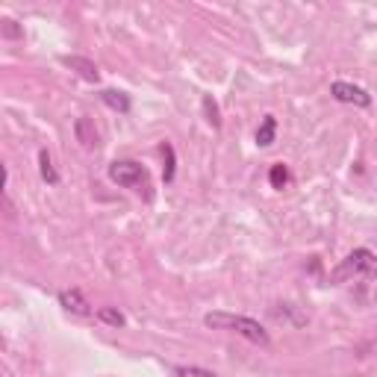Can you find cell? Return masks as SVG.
<instances>
[{"label":"cell","instance_id":"obj_12","mask_svg":"<svg viewBox=\"0 0 377 377\" xmlns=\"http://www.w3.org/2000/svg\"><path fill=\"white\" fill-rule=\"evenodd\" d=\"M200 106H204V115H207V121L209 124L219 130L221 127V112H219V103L212 101V94H204V101H200Z\"/></svg>","mask_w":377,"mask_h":377},{"label":"cell","instance_id":"obj_1","mask_svg":"<svg viewBox=\"0 0 377 377\" xmlns=\"http://www.w3.org/2000/svg\"><path fill=\"white\" fill-rule=\"evenodd\" d=\"M204 325L212 327V330H233L239 333L242 339H248L253 345H268V333L260 321H253L248 316H233V313H207L204 316Z\"/></svg>","mask_w":377,"mask_h":377},{"label":"cell","instance_id":"obj_18","mask_svg":"<svg viewBox=\"0 0 377 377\" xmlns=\"http://www.w3.org/2000/svg\"><path fill=\"white\" fill-rule=\"evenodd\" d=\"M0 348H3V336H0Z\"/></svg>","mask_w":377,"mask_h":377},{"label":"cell","instance_id":"obj_10","mask_svg":"<svg viewBox=\"0 0 377 377\" xmlns=\"http://www.w3.org/2000/svg\"><path fill=\"white\" fill-rule=\"evenodd\" d=\"M38 171H42V180L50 183V186H57L59 183V171L53 168V159L47 151H38Z\"/></svg>","mask_w":377,"mask_h":377},{"label":"cell","instance_id":"obj_2","mask_svg":"<svg viewBox=\"0 0 377 377\" xmlns=\"http://www.w3.org/2000/svg\"><path fill=\"white\" fill-rule=\"evenodd\" d=\"M110 180L118 183L121 188H130V192H139L145 198H151V177H147L145 165H139L136 159H118L110 165Z\"/></svg>","mask_w":377,"mask_h":377},{"label":"cell","instance_id":"obj_8","mask_svg":"<svg viewBox=\"0 0 377 377\" xmlns=\"http://www.w3.org/2000/svg\"><path fill=\"white\" fill-rule=\"evenodd\" d=\"M101 101L110 106V110H115V112H130V94H124V91H115V89H103L101 91Z\"/></svg>","mask_w":377,"mask_h":377},{"label":"cell","instance_id":"obj_15","mask_svg":"<svg viewBox=\"0 0 377 377\" xmlns=\"http://www.w3.org/2000/svg\"><path fill=\"white\" fill-rule=\"evenodd\" d=\"M174 374H177V377H215L212 371L198 369V366H177V369H174Z\"/></svg>","mask_w":377,"mask_h":377},{"label":"cell","instance_id":"obj_17","mask_svg":"<svg viewBox=\"0 0 377 377\" xmlns=\"http://www.w3.org/2000/svg\"><path fill=\"white\" fill-rule=\"evenodd\" d=\"M3 188H6V165L0 163V198H3Z\"/></svg>","mask_w":377,"mask_h":377},{"label":"cell","instance_id":"obj_11","mask_svg":"<svg viewBox=\"0 0 377 377\" xmlns=\"http://www.w3.org/2000/svg\"><path fill=\"white\" fill-rule=\"evenodd\" d=\"M98 318L103 321V325H112V327H124V325H127L124 313H121V309H115V306H101V309H98Z\"/></svg>","mask_w":377,"mask_h":377},{"label":"cell","instance_id":"obj_14","mask_svg":"<svg viewBox=\"0 0 377 377\" xmlns=\"http://www.w3.org/2000/svg\"><path fill=\"white\" fill-rule=\"evenodd\" d=\"M24 36V27L18 21H0V38H21Z\"/></svg>","mask_w":377,"mask_h":377},{"label":"cell","instance_id":"obj_9","mask_svg":"<svg viewBox=\"0 0 377 377\" xmlns=\"http://www.w3.org/2000/svg\"><path fill=\"white\" fill-rule=\"evenodd\" d=\"M274 133H277V118L274 115H265L260 130H257V145L260 147H268V145L274 142Z\"/></svg>","mask_w":377,"mask_h":377},{"label":"cell","instance_id":"obj_5","mask_svg":"<svg viewBox=\"0 0 377 377\" xmlns=\"http://www.w3.org/2000/svg\"><path fill=\"white\" fill-rule=\"evenodd\" d=\"M62 65H65V68H71V71H77L80 77L86 80V83H98V80H101L98 65H94L91 59H86V57H62Z\"/></svg>","mask_w":377,"mask_h":377},{"label":"cell","instance_id":"obj_16","mask_svg":"<svg viewBox=\"0 0 377 377\" xmlns=\"http://www.w3.org/2000/svg\"><path fill=\"white\" fill-rule=\"evenodd\" d=\"M163 154H165V171H163V180L171 183L174 180V147L171 145H163Z\"/></svg>","mask_w":377,"mask_h":377},{"label":"cell","instance_id":"obj_13","mask_svg":"<svg viewBox=\"0 0 377 377\" xmlns=\"http://www.w3.org/2000/svg\"><path fill=\"white\" fill-rule=\"evenodd\" d=\"M268 183H272V188H286L289 183V168L283 163H274L272 171H268Z\"/></svg>","mask_w":377,"mask_h":377},{"label":"cell","instance_id":"obj_3","mask_svg":"<svg viewBox=\"0 0 377 377\" xmlns=\"http://www.w3.org/2000/svg\"><path fill=\"white\" fill-rule=\"evenodd\" d=\"M374 253L369 248H357L342 260V265L333 272V283H342L348 277H360V274H371L374 272Z\"/></svg>","mask_w":377,"mask_h":377},{"label":"cell","instance_id":"obj_6","mask_svg":"<svg viewBox=\"0 0 377 377\" xmlns=\"http://www.w3.org/2000/svg\"><path fill=\"white\" fill-rule=\"evenodd\" d=\"M59 304L68 309V313H74V316H91V304H89L77 289H65V292H59Z\"/></svg>","mask_w":377,"mask_h":377},{"label":"cell","instance_id":"obj_4","mask_svg":"<svg viewBox=\"0 0 377 377\" xmlns=\"http://www.w3.org/2000/svg\"><path fill=\"white\" fill-rule=\"evenodd\" d=\"M330 94L339 103H354V106H371V94L366 91V89H360V86H354V83H345V80H336V83L330 86Z\"/></svg>","mask_w":377,"mask_h":377},{"label":"cell","instance_id":"obj_7","mask_svg":"<svg viewBox=\"0 0 377 377\" xmlns=\"http://www.w3.org/2000/svg\"><path fill=\"white\" fill-rule=\"evenodd\" d=\"M74 133H77V142L83 145L86 151H94V147H98V130H94V124L89 118H77Z\"/></svg>","mask_w":377,"mask_h":377}]
</instances>
